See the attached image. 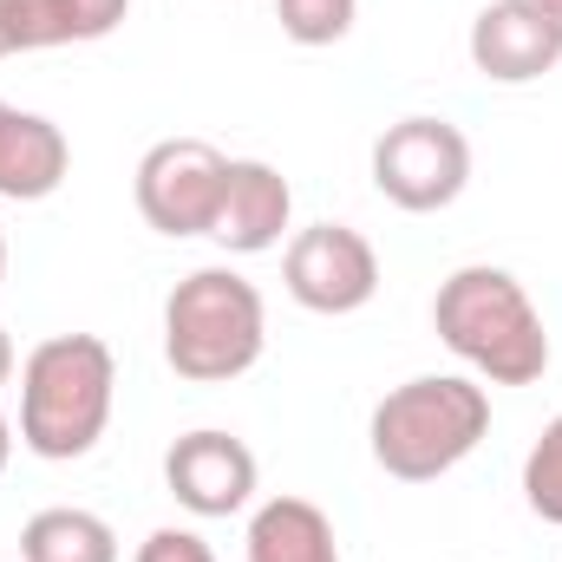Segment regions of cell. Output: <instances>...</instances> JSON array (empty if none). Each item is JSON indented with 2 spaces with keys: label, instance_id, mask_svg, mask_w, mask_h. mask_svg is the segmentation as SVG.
I'll return each mask as SVG.
<instances>
[{
  "label": "cell",
  "instance_id": "4fadbf2b",
  "mask_svg": "<svg viewBox=\"0 0 562 562\" xmlns=\"http://www.w3.org/2000/svg\"><path fill=\"white\" fill-rule=\"evenodd\" d=\"M20 562H119V530L99 510L53 504V510H33L26 517Z\"/></svg>",
  "mask_w": 562,
  "mask_h": 562
},
{
  "label": "cell",
  "instance_id": "6da1fadb",
  "mask_svg": "<svg viewBox=\"0 0 562 562\" xmlns=\"http://www.w3.org/2000/svg\"><path fill=\"white\" fill-rule=\"evenodd\" d=\"M431 334L491 386H537L550 373V327L510 269H451L431 294Z\"/></svg>",
  "mask_w": 562,
  "mask_h": 562
},
{
  "label": "cell",
  "instance_id": "5b68a950",
  "mask_svg": "<svg viewBox=\"0 0 562 562\" xmlns=\"http://www.w3.org/2000/svg\"><path fill=\"white\" fill-rule=\"evenodd\" d=\"M471 183V138L451 119H400L373 138V190L406 210V216H438L464 196Z\"/></svg>",
  "mask_w": 562,
  "mask_h": 562
},
{
  "label": "cell",
  "instance_id": "2e32d148",
  "mask_svg": "<svg viewBox=\"0 0 562 562\" xmlns=\"http://www.w3.org/2000/svg\"><path fill=\"white\" fill-rule=\"evenodd\" d=\"M46 46H72L66 0H13V53H46Z\"/></svg>",
  "mask_w": 562,
  "mask_h": 562
},
{
  "label": "cell",
  "instance_id": "8992f818",
  "mask_svg": "<svg viewBox=\"0 0 562 562\" xmlns=\"http://www.w3.org/2000/svg\"><path fill=\"white\" fill-rule=\"evenodd\" d=\"M223 177H229V157L210 138H157L138 157V177H132L138 216L170 243L210 236L216 210H223Z\"/></svg>",
  "mask_w": 562,
  "mask_h": 562
},
{
  "label": "cell",
  "instance_id": "7c38bea8",
  "mask_svg": "<svg viewBox=\"0 0 562 562\" xmlns=\"http://www.w3.org/2000/svg\"><path fill=\"white\" fill-rule=\"evenodd\" d=\"M243 550H249V562H340V537L321 504L269 497V504H256Z\"/></svg>",
  "mask_w": 562,
  "mask_h": 562
},
{
  "label": "cell",
  "instance_id": "7a4b0ae2",
  "mask_svg": "<svg viewBox=\"0 0 562 562\" xmlns=\"http://www.w3.org/2000/svg\"><path fill=\"white\" fill-rule=\"evenodd\" d=\"M119 400V360L99 334H53L20 360V445L46 464L86 458Z\"/></svg>",
  "mask_w": 562,
  "mask_h": 562
},
{
  "label": "cell",
  "instance_id": "9c48e42d",
  "mask_svg": "<svg viewBox=\"0 0 562 562\" xmlns=\"http://www.w3.org/2000/svg\"><path fill=\"white\" fill-rule=\"evenodd\" d=\"M471 66L491 86H537L562 66V13L543 0H491L471 20Z\"/></svg>",
  "mask_w": 562,
  "mask_h": 562
},
{
  "label": "cell",
  "instance_id": "44dd1931",
  "mask_svg": "<svg viewBox=\"0 0 562 562\" xmlns=\"http://www.w3.org/2000/svg\"><path fill=\"white\" fill-rule=\"evenodd\" d=\"M7 464H13V419L0 413V471H7Z\"/></svg>",
  "mask_w": 562,
  "mask_h": 562
},
{
  "label": "cell",
  "instance_id": "5bb4252c",
  "mask_svg": "<svg viewBox=\"0 0 562 562\" xmlns=\"http://www.w3.org/2000/svg\"><path fill=\"white\" fill-rule=\"evenodd\" d=\"M524 504H530L543 524L562 530V413L543 425V438H537L530 458H524Z\"/></svg>",
  "mask_w": 562,
  "mask_h": 562
},
{
  "label": "cell",
  "instance_id": "cb8c5ba5",
  "mask_svg": "<svg viewBox=\"0 0 562 562\" xmlns=\"http://www.w3.org/2000/svg\"><path fill=\"white\" fill-rule=\"evenodd\" d=\"M543 7H557V13H562V0H543Z\"/></svg>",
  "mask_w": 562,
  "mask_h": 562
},
{
  "label": "cell",
  "instance_id": "9a60e30c",
  "mask_svg": "<svg viewBox=\"0 0 562 562\" xmlns=\"http://www.w3.org/2000/svg\"><path fill=\"white\" fill-rule=\"evenodd\" d=\"M360 0H276V20L294 46H334L353 33Z\"/></svg>",
  "mask_w": 562,
  "mask_h": 562
},
{
  "label": "cell",
  "instance_id": "30bf717a",
  "mask_svg": "<svg viewBox=\"0 0 562 562\" xmlns=\"http://www.w3.org/2000/svg\"><path fill=\"white\" fill-rule=\"evenodd\" d=\"M294 223V190L269 157H229V177H223V210H216V229L210 243L229 249V256H269L281 249Z\"/></svg>",
  "mask_w": 562,
  "mask_h": 562
},
{
  "label": "cell",
  "instance_id": "277c9868",
  "mask_svg": "<svg viewBox=\"0 0 562 562\" xmlns=\"http://www.w3.org/2000/svg\"><path fill=\"white\" fill-rule=\"evenodd\" d=\"M491 431V393L464 373H419L406 386H393L373 425H367V445H373V464L400 484H431L445 471H458Z\"/></svg>",
  "mask_w": 562,
  "mask_h": 562
},
{
  "label": "cell",
  "instance_id": "ac0fdd59",
  "mask_svg": "<svg viewBox=\"0 0 562 562\" xmlns=\"http://www.w3.org/2000/svg\"><path fill=\"white\" fill-rule=\"evenodd\" d=\"M66 13H72V46H79V40H105V33H119L125 13H132V0H66Z\"/></svg>",
  "mask_w": 562,
  "mask_h": 562
},
{
  "label": "cell",
  "instance_id": "d6986e66",
  "mask_svg": "<svg viewBox=\"0 0 562 562\" xmlns=\"http://www.w3.org/2000/svg\"><path fill=\"white\" fill-rule=\"evenodd\" d=\"M13 53V0H0V59Z\"/></svg>",
  "mask_w": 562,
  "mask_h": 562
},
{
  "label": "cell",
  "instance_id": "603a6c76",
  "mask_svg": "<svg viewBox=\"0 0 562 562\" xmlns=\"http://www.w3.org/2000/svg\"><path fill=\"white\" fill-rule=\"evenodd\" d=\"M7 119H13V105H7V99H0V132H7Z\"/></svg>",
  "mask_w": 562,
  "mask_h": 562
},
{
  "label": "cell",
  "instance_id": "ba28073f",
  "mask_svg": "<svg viewBox=\"0 0 562 562\" xmlns=\"http://www.w3.org/2000/svg\"><path fill=\"white\" fill-rule=\"evenodd\" d=\"M164 491L190 517H236L256 497V451L236 431L196 425L164 451Z\"/></svg>",
  "mask_w": 562,
  "mask_h": 562
},
{
  "label": "cell",
  "instance_id": "7402d4cb",
  "mask_svg": "<svg viewBox=\"0 0 562 562\" xmlns=\"http://www.w3.org/2000/svg\"><path fill=\"white\" fill-rule=\"evenodd\" d=\"M0 281H7V229H0Z\"/></svg>",
  "mask_w": 562,
  "mask_h": 562
},
{
  "label": "cell",
  "instance_id": "ffe728a7",
  "mask_svg": "<svg viewBox=\"0 0 562 562\" xmlns=\"http://www.w3.org/2000/svg\"><path fill=\"white\" fill-rule=\"evenodd\" d=\"M13 367H20V360H13V334H7V327H0V386H7V380H13Z\"/></svg>",
  "mask_w": 562,
  "mask_h": 562
},
{
  "label": "cell",
  "instance_id": "52a82bcc",
  "mask_svg": "<svg viewBox=\"0 0 562 562\" xmlns=\"http://www.w3.org/2000/svg\"><path fill=\"white\" fill-rule=\"evenodd\" d=\"M281 288L294 307L307 314H360L373 294H380V256L360 229L347 223H314V229H294L288 249H281Z\"/></svg>",
  "mask_w": 562,
  "mask_h": 562
},
{
  "label": "cell",
  "instance_id": "e0dca14e",
  "mask_svg": "<svg viewBox=\"0 0 562 562\" xmlns=\"http://www.w3.org/2000/svg\"><path fill=\"white\" fill-rule=\"evenodd\" d=\"M132 562H216V550L196 537V530H177V524H164V530H150L138 543V557Z\"/></svg>",
  "mask_w": 562,
  "mask_h": 562
},
{
  "label": "cell",
  "instance_id": "3957f363",
  "mask_svg": "<svg viewBox=\"0 0 562 562\" xmlns=\"http://www.w3.org/2000/svg\"><path fill=\"white\" fill-rule=\"evenodd\" d=\"M269 347V301L236 269H190L164 294V360L190 386L243 380Z\"/></svg>",
  "mask_w": 562,
  "mask_h": 562
},
{
  "label": "cell",
  "instance_id": "8fae6325",
  "mask_svg": "<svg viewBox=\"0 0 562 562\" xmlns=\"http://www.w3.org/2000/svg\"><path fill=\"white\" fill-rule=\"evenodd\" d=\"M72 170V144L46 112H20L0 132V196L7 203H46Z\"/></svg>",
  "mask_w": 562,
  "mask_h": 562
}]
</instances>
